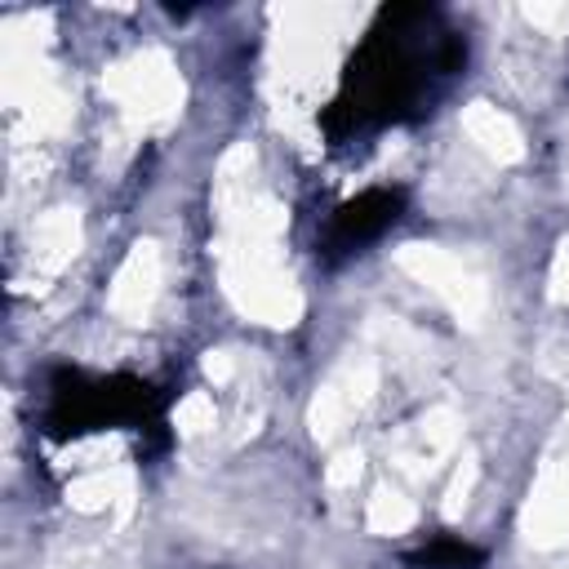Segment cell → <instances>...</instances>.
Returning <instances> with one entry per match:
<instances>
[{
	"mask_svg": "<svg viewBox=\"0 0 569 569\" xmlns=\"http://www.w3.org/2000/svg\"><path fill=\"white\" fill-rule=\"evenodd\" d=\"M396 204L400 200L391 191H369V196H360L356 204H347L338 213V227H342L347 240H365V236H373L378 227H387L396 218Z\"/></svg>",
	"mask_w": 569,
	"mask_h": 569,
	"instance_id": "1",
	"label": "cell"
}]
</instances>
